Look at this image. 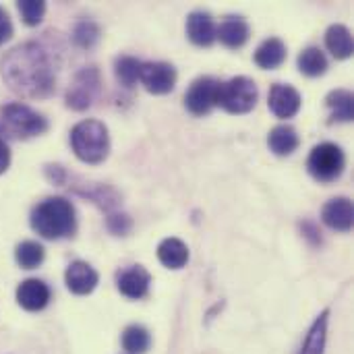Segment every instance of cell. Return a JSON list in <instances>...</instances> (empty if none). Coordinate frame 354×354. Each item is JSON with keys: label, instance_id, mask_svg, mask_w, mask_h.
<instances>
[{"label": "cell", "instance_id": "obj_1", "mask_svg": "<svg viewBox=\"0 0 354 354\" xmlns=\"http://www.w3.org/2000/svg\"><path fill=\"white\" fill-rule=\"evenodd\" d=\"M2 79L23 97H46L56 85V75L48 52L33 41L12 48L2 58Z\"/></svg>", "mask_w": 354, "mask_h": 354}, {"label": "cell", "instance_id": "obj_2", "mask_svg": "<svg viewBox=\"0 0 354 354\" xmlns=\"http://www.w3.org/2000/svg\"><path fill=\"white\" fill-rule=\"evenodd\" d=\"M31 228L48 241L73 236L77 230V214L73 203L64 197H50L41 201L31 212Z\"/></svg>", "mask_w": 354, "mask_h": 354}, {"label": "cell", "instance_id": "obj_3", "mask_svg": "<svg viewBox=\"0 0 354 354\" xmlns=\"http://www.w3.org/2000/svg\"><path fill=\"white\" fill-rule=\"evenodd\" d=\"M48 120L21 102L0 108V141H23L46 133Z\"/></svg>", "mask_w": 354, "mask_h": 354}, {"label": "cell", "instance_id": "obj_4", "mask_svg": "<svg viewBox=\"0 0 354 354\" xmlns=\"http://www.w3.org/2000/svg\"><path fill=\"white\" fill-rule=\"evenodd\" d=\"M71 147L75 156L85 164L104 162L110 153L108 127L93 118L77 122L71 131Z\"/></svg>", "mask_w": 354, "mask_h": 354}, {"label": "cell", "instance_id": "obj_5", "mask_svg": "<svg viewBox=\"0 0 354 354\" xmlns=\"http://www.w3.org/2000/svg\"><path fill=\"white\" fill-rule=\"evenodd\" d=\"M259 89L257 83L249 77H232L226 83H220L218 106L230 114H247L257 106Z\"/></svg>", "mask_w": 354, "mask_h": 354}, {"label": "cell", "instance_id": "obj_6", "mask_svg": "<svg viewBox=\"0 0 354 354\" xmlns=\"http://www.w3.org/2000/svg\"><path fill=\"white\" fill-rule=\"evenodd\" d=\"M309 174L319 183H334L346 168V156L336 143H319L311 149L307 160Z\"/></svg>", "mask_w": 354, "mask_h": 354}, {"label": "cell", "instance_id": "obj_7", "mask_svg": "<svg viewBox=\"0 0 354 354\" xmlns=\"http://www.w3.org/2000/svg\"><path fill=\"white\" fill-rule=\"evenodd\" d=\"M100 85H102V77H100L97 66L81 68L75 75V79L66 91V106L77 112L87 110L95 102V97L100 93Z\"/></svg>", "mask_w": 354, "mask_h": 354}, {"label": "cell", "instance_id": "obj_8", "mask_svg": "<svg viewBox=\"0 0 354 354\" xmlns=\"http://www.w3.org/2000/svg\"><path fill=\"white\" fill-rule=\"evenodd\" d=\"M218 91L220 81L214 77H199L191 83L189 91L185 93V106L191 114L203 116L209 114L218 106Z\"/></svg>", "mask_w": 354, "mask_h": 354}, {"label": "cell", "instance_id": "obj_9", "mask_svg": "<svg viewBox=\"0 0 354 354\" xmlns=\"http://www.w3.org/2000/svg\"><path fill=\"white\" fill-rule=\"evenodd\" d=\"M139 81L153 95H166L176 85V68L170 62H143Z\"/></svg>", "mask_w": 354, "mask_h": 354}, {"label": "cell", "instance_id": "obj_10", "mask_svg": "<svg viewBox=\"0 0 354 354\" xmlns=\"http://www.w3.org/2000/svg\"><path fill=\"white\" fill-rule=\"evenodd\" d=\"M301 104H303V97L301 93L292 87V85H286V83H276L272 89H270V95H268V106L270 110L278 116V118H292L299 114L301 110Z\"/></svg>", "mask_w": 354, "mask_h": 354}, {"label": "cell", "instance_id": "obj_11", "mask_svg": "<svg viewBox=\"0 0 354 354\" xmlns=\"http://www.w3.org/2000/svg\"><path fill=\"white\" fill-rule=\"evenodd\" d=\"M116 286L122 297L139 301V299L147 297L149 286H151V276L143 266H129L127 270H122L118 274Z\"/></svg>", "mask_w": 354, "mask_h": 354}, {"label": "cell", "instance_id": "obj_12", "mask_svg": "<svg viewBox=\"0 0 354 354\" xmlns=\"http://www.w3.org/2000/svg\"><path fill=\"white\" fill-rule=\"evenodd\" d=\"M64 282H66V288L73 295L85 297V295H91L95 290V286L100 282V274L85 261H73L66 268Z\"/></svg>", "mask_w": 354, "mask_h": 354}, {"label": "cell", "instance_id": "obj_13", "mask_svg": "<svg viewBox=\"0 0 354 354\" xmlns=\"http://www.w3.org/2000/svg\"><path fill=\"white\" fill-rule=\"evenodd\" d=\"M322 220L328 228L338 232H348L353 228L354 209L353 201L348 197H336L330 199L322 209Z\"/></svg>", "mask_w": 354, "mask_h": 354}, {"label": "cell", "instance_id": "obj_14", "mask_svg": "<svg viewBox=\"0 0 354 354\" xmlns=\"http://www.w3.org/2000/svg\"><path fill=\"white\" fill-rule=\"evenodd\" d=\"M50 297H52V292H50L48 284L41 280H35V278L21 282L17 288V303L25 311H41L50 303Z\"/></svg>", "mask_w": 354, "mask_h": 354}, {"label": "cell", "instance_id": "obj_15", "mask_svg": "<svg viewBox=\"0 0 354 354\" xmlns=\"http://www.w3.org/2000/svg\"><path fill=\"white\" fill-rule=\"evenodd\" d=\"M187 35L199 48L212 46L216 41V23H214L212 15L203 12V10L191 12L187 17Z\"/></svg>", "mask_w": 354, "mask_h": 354}, {"label": "cell", "instance_id": "obj_16", "mask_svg": "<svg viewBox=\"0 0 354 354\" xmlns=\"http://www.w3.org/2000/svg\"><path fill=\"white\" fill-rule=\"evenodd\" d=\"M251 35V27L243 17H226L220 27H216V39H220L226 48H241L247 44Z\"/></svg>", "mask_w": 354, "mask_h": 354}, {"label": "cell", "instance_id": "obj_17", "mask_svg": "<svg viewBox=\"0 0 354 354\" xmlns=\"http://www.w3.org/2000/svg\"><path fill=\"white\" fill-rule=\"evenodd\" d=\"M286 60V44L280 37H270L261 41V46L255 50V64L266 71H274L282 66Z\"/></svg>", "mask_w": 354, "mask_h": 354}, {"label": "cell", "instance_id": "obj_18", "mask_svg": "<svg viewBox=\"0 0 354 354\" xmlns=\"http://www.w3.org/2000/svg\"><path fill=\"white\" fill-rule=\"evenodd\" d=\"M158 259L168 270H183L189 261V247L180 239H164L158 247Z\"/></svg>", "mask_w": 354, "mask_h": 354}, {"label": "cell", "instance_id": "obj_19", "mask_svg": "<svg viewBox=\"0 0 354 354\" xmlns=\"http://www.w3.org/2000/svg\"><path fill=\"white\" fill-rule=\"evenodd\" d=\"M268 145L276 156H290L299 149V133L290 124H278L268 135Z\"/></svg>", "mask_w": 354, "mask_h": 354}, {"label": "cell", "instance_id": "obj_20", "mask_svg": "<svg viewBox=\"0 0 354 354\" xmlns=\"http://www.w3.org/2000/svg\"><path fill=\"white\" fill-rule=\"evenodd\" d=\"M328 322H330V311H322L313 326L307 332V338L301 346L299 354H324L326 353V342H328Z\"/></svg>", "mask_w": 354, "mask_h": 354}, {"label": "cell", "instance_id": "obj_21", "mask_svg": "<svg viewBox=\"0 0 354 354\" xmlns=\"http://www.w3.org/2000/svg\"><path fill=\"white\" fill-rule=\"evenodd\" d=\"M326 46L336 58H340V60L351 58L354 52L353 33L348 31V27L336 23L326 31Z\"/></svg>", "mask_w": 354, "mask_h": 354}, {"label": "cell", "instance_id": "obj_22", "mask_svg": "<svg viewBox=\"0 0 354 354\" xmlns=\"http://www.w3.org/2000/svg\"><path fill=\"white\" fill-rule=\"evenodd\" d=\"M328 108L332 110V120L351 122L354 118V97L348 89H334L326 97Z\"/></svg>", "mask_w": 354, "mask_h": 354}, {"label": "cell", "instance_id": "obj_23", "mask_svg": "<svg viewBox=\"0 0 354 354\" xmlns=\"http://www.w3.org/2000/svg\"><path fill=\"white\" fill-rule=\"evenodd\" d=\"M299 71L307 77H322L326 71H328V58L326 54L311 46V48H305L301 54H299Z\"/></svg>", "mask_w": 354, "mask_h": 354}, {"label": "cell", "instance_id": "obj_24", "mask_svg": "<svg viewBox=\"0 0 354 354\" xmlns=\"http://www.w3.org/2000/svg\"><path fill=\"white\" fill-rule=\"evenodd\" d=\"M141 60H137L135 56H118L114 62V75L118 79V83L127 89H131L137 81H139V73H141Z\"/></svg>", "mask_w": 354, "mask_h": 354}, {"label": "cell", "instance_id": "obj_25", "mask_svg": "<svg viewBox=\"0 0 354 354\" xmlns=\"http://www.w3.org/2000/svg\"><path fill=\"white\" fill-rule=\"evenodd\" d=\"M44 257H46V251L35 241H23L15 249V259L23 270H35L37 266H41Z\"/></svg>", "mask_w": 354, "mask_h": 354}, {"label": "cell", "instance_id": "obj_26", "mask_svg": "<svg viewBox=\"0 0 354 354\" xmlns=\"http://www.w3.org/2000/svg\"><path fill=\"white\" fill-rule=\"evenodd\" d=\"M151 344V336L143 326H129L122 332V348L127 354H143Z\"/></svg>", "mask_w": 354, "mask_h": 354}, {"label": "cell", "instance_id": "obj_27", "mask_svg": "<svg viewBox=\"0 0 354 354\" xmlns=\"http://www.w3.org/2000/svg\"><path fill=\"white\" fill-rule=\"evenodd\" d=\"M102 37V31H100V25L91 19H81L75 29H73V41L83 48V50H89L93 48Z\"/></svg>", "mask_w": 354, "mask_h": 354}, {"label": "cell", "instance_id": "obj_28", "mask_svg": "<svg viewBox=\"0 0 354 354\" xmlns=\"http://www.w3.org/2000/svg\"><path fill=\"white\" fill-rule=\"evenodd\" d=\"M19 12L25 25L33 27L37 23H41L44 12H46V2L41 0H21L19 2Z\"/></svg>", "mask_w": 354, "mask_h": 354}, {"label": "cell", "instance_id": "obj_29", "mask_svg": "<svg viewBox=\"0 0 354 354\" xmlns=\"http://www.w3.org/2000/svg\"><path fill=\"white\" fill-rule=\"evenodd\" d=\"M133 222L127 214H110L108 216V230L116 236H124L131 230Z\"/></svg>", "mask_w": 354, "mask_h": 354}, {"label": "cell", "instance_id": "obj_30", "mask_svg": "<svg viewBox=\"0 0 354 354\" xmlns=\"http://www.w3.org/2000/svg\"><path fill=\"white\" fill-rule=\"evenodd\" d=\"M12 37V23L8 19V12L0 6V46Z\"/></svg>", "mask_w": 354, "mask_h": 354}, {"label": "cell", "instance_id": "obj_31", "mask_svg": "<svg viewBox=\"0 0 354 354\" xmlns=\"http://www.w3.org/2000/svg\"><path fill=\"white\" fill-rule=\"evenodd\" d=\"M10 166V149L4 141H0V174L6 172Z\"/></svg>", "mask_w": 354, "mask_h": 354}]
</instances>
